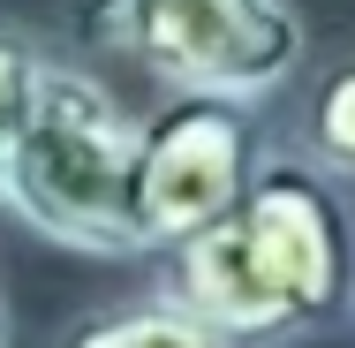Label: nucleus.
Instances as JSON below:
<instances>
[{"mask_svg":"<svg viewBox=\"0 0 355 348\" xmlns=\"http://www.w3.org/2000/svg\"><path fill=\"white\" fill-rule=\"evenodd\" d=\"M0 348H15V318H8V288H0Z\"/></svg>","mask_w":355,"mask_h":348,"instance_id":"8","label":"nucleus"},{"mask_svg":"<svg viewBox=\"0 0 355 348\" xmlns=\"http://www.w3.org/2000/svg\"><path fill=\"white\" fill-rule=\"evenodd\" d=\"M257 159H265L257 106L219 99V91H166V106L144 114L137 129V219L151 258L227 219L242 205Z\"/></svg>","mask_w":355,"mask_h":348,"instance_id":"4","label":"nucleus"},{"mask_svg":"<svg viewBox=\"0 0 355 348\" xmlns=\"http://www.w3.org/2000/svg\"><path fill=\"white\" fill-rule=\"evenodd\" d=\"M159 288L234 348L340 333L355 326V212L302 151H265L242 205L166 250Z\"/></svg>","mask_w":355,"mask_h":348,"instance_id":"1","label":"nucleus"},{"mask_svg":"<svg viewBox=\"0 0 355 348\" xmlns=\"http://www.w3.org/2000/svg\"><path fill=\"white\" fill-rule=\"evenodd\" d=\"M295 151H302L325 182L355 190V61H340V69L310 91V106H302V122H295Z\"/></svg>","mask_w":355,"mask_h":348,"instance_id":"6","label":"nucleus"},{"mask_svg":"<svg viewBox=\"0 0 355 348\" xmlns=\"http://www.w3.org/2000/svg\"><path fill=\"white\" fill-rule=\"evenodd\" d=\"M76 38L166 91H219L242 106L280 99L310 53L295 0H76Z\"/></svg>","mask_w":355,"mask_h":348,"instance_id":"3","label":"nucleus"},{"mask_svg":"<svg viewBox=\"0 0 355 348\" xmlns=\"http://www.w3.org/2000/svg\"><path fill=\"white\" fill-rule=\"evenodd\" d=\"M53 348H234V341H219L189 303H174L166 288H151V295L98 303V310L69 318Z\"/></svg>","mask_w":355,"mask_h":348,"instance_id":"5","label":"nucleus"},{"mask_svg":"<svg viewBox=\"0 0 355 348\" xmlns=\"http://www.w3.org/2000/svg\"><path fill=\"white\" fill-rule=\"evenodd\" d=\"M137 114L114 99V83H98L76 61H46L31 122L8 151V182H0V212L23 219L38 242L121 265V258H151L137 219Z\"/></svg>","mask_w":355,"mask_h":348,"instance_id":"2","label":"nucleus"},{"mask_svg":"<svg viewBox=\"0 0 355 348\" xmlns=\"http://www.w3.org/2000/svg\"><path fill=\"white\" fill-rule=\"evenodd\" d=\"M53 61V46L31 31V23H8L0 15V182H8V151L31 122V99H38V76Z\"/></svg>","mask_w":355,"mask_h":348,"instance_id":"7","label":"nucleus"}]
</instances>
